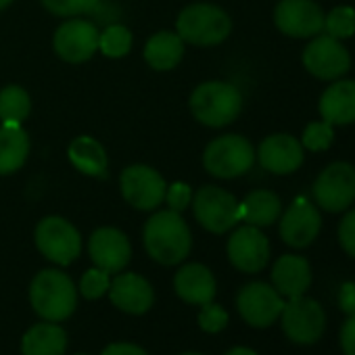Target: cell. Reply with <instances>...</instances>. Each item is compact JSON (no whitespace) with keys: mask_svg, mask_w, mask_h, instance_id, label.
Segmentation results:
<instances>
[{"mask_svg":"<svg viewBox=\"0 0 355 355\" xmlns=\"http://www.w3.org/2000/svg\"><path fill=\"white\" fill-rule=\"evenodd\" d=\"M80 355H84V353H80Z\"/></svg>","mask_w":355,"mask_h":355,"instance_id":"cell-43","label":"cell"},{"mask_svg":"<svg viewBox=\"0 0 355 355\" xmlns=\"http://www.w3.org/2000/svg\"><path fill=\"white\" fill-rule=\"evenodd\" d=\"M109 297L115 307H119L125 313H146L155 301L153 286L148 284L146 278L138 274H117L111 280L109 286Z\"/></svg>","mask_w":355,"mask_h":355,"instance_id":"cell-19","label":"cell"},{"mask_svg":"<svg viewBox=\"0 0 355 355\" xmlns=\"http://www.w3.org/2000/svg\"><path fill=\"white\" fill-rule=\"evenodd\" d=\"M340 347L345 355H355V315H349L340 326Z\"/></svg>","mask_w":355,"mask_h":355,"instance_id":"cell-37","label":"cell"},{"mask_svg":"<svg viewBox=\"0 0 355 355\" xmlns=\"http://www.w3.org/2000/svg\"><path fill=\"white\" fill-rule=\"evenodd\" d=\"M184 57V40L173 32H159L148 38L144 46L146 63L157 71H169L178 67Z\"/></svg>","mask_w":355,"mask_h":355,"instance_id":"cell-25","label":"cell"},{"mask_svg":"<svg viewBox=\"0 0 355 355\" xmlns=\"http://www.w3.org/2000/svg\"><path fill=\"white\" fill-rule=\"evenodd\" d=\"M109 286H111V274H107L105 270L101 268H92L88 270L82 280H80V293L86 297V299H101L103 295L109 293Z\"/></svg>","mask_w":355,"mask_h":355,"instance_id":"cell-33","label":"cell"},{"mask_svg":"<svg viewBox=\"0 0 355 355\" xmlns=\"http://www.w3.org/2000/svg\"><path fill=\"white\" fill-rule=\"evenodd\" d=\"M338 243L343 251L351 257H355V209L345 214V218L338 224Z\"/></svg>","mask_w":355,"mask_h":355,"instance_id":"cell-36","label":"cell"},{"mask_svg":"<svg viewBox=\"0 0 355 355\" xmlns=\"http://www.w3.org/2000/svg\"><path fill=\"white\" fill-rule=\"evenodd\" d=\"M32 111L30 94L21 86H7L0 92V121L3 123H21Z\"/></svg>","mask_w":355,"mask_h":355,"instance_id":"cell-28","label":"cell"},{"mask_svg":"<svg viewBox=\"0 0 355 355\" xmlns=\"http://www.w3.org/2000/svg\"><path fill=\"white\" fill-rule=\"evenodd\" d=\"M199 326L205 330V332H222L226 326H228V311L209 301L205 305H201V311H199Z\"/></svg>","mask_w":355,"mask_h":355,"instance_id":"cell-34","label":"cell"},{"mask_svg":"<svg viewBox=\"0 0 355 355\" xmlns=\"http://www.w3.org/2000/svg\"><path fill=\"white\" fill-rule=\"evenodd\" d=\"M67 347V334L57 322L34 324L21 340L24 355H63Z\"/></svg>","mask_w":355,"mask_h":355,"instance_id":"cell-24","label":"cell"},{"mask_svg":"<svg viewBox=\"0 0 355 355\" xmlns=\"http://www.w3.org/2000/svg\"><path fill=\"white\" fill-rule=\"evenodd\" d=\"M146 253L161 266L182 263L191 253L193 236L180 214L171 209L157 211L144 226Z\"/></svg>","mask_w":355,"mask_h":355,"instance_id":"cell-1","label":"cell"},{"mask_svg":"<svg viewBox=\"0 0 355 355\" xmlns=\"http://www.w3.org/2000/svg\"><path fill=\"white\" fill-rule=\"evenodd\" d=\"M320 228H322L320 211L305 197L295 199L291 207L284 211V216L280 218V236L293 249L309 247L318 239Z\"/></svg>","mask_w":355,"mask_h":355,"instance_id":"cell-16","label":"cell"},{"mask_svg":"<svg viewBox=\"0 0 355 355\" xmlns=\"http://www.w3.org/2000/svg\"><path fill=\"white\" fill-rule=\"evenodd\" d=\"M193 209L197 222L214 234H224L241 222L239 201L220 187L199 189L193 197Z\"/></svg>","mask_w":355,"mask_h":355,"instance_id":"cell-8","label":"cell"},{"mask_svg":"<svg viewBox=\"0 0 355 355\" xmlns=\"http://www.w3.org/2000/svg\"><path fill=\"white\" fill-rule=\"evenodd\" d=\"M173 288L182 301L191 305H205L216 297V278L203 263H187L178 270Z\"/></svg>","mask_w":355,"mask_h":355,"instance_id":"cell-20","label":"cell"},{"mask_svg":"<svg viewBox=\"0 0 355 355\" xmlns=\"http://www.w3.org/2000/svg\"><path fill=\"white\" fill-rule=\"evenodd\" d=\"M284 303V297L266 282H249L236 295L239 313L253 328L272 326L280 318Z\"/></svg>","mask_w":355,"mask_h":355,"instance_id":"cell-11","label":"cell"},{"mask_svg":"<svg viewBox=\"0 0 355 355\" xmlns=\"http://www.w3.org/2000/svg\"><path fill=\"white\" fill-rule=\"evenodd\" d=\"M103 0H42L46 11L59 17H76L94 13L101 7Z\"/></svg>","mask_w":355,"mask_h":355,"instance_id":"cell-31","label":"cell"},{"mask_svg":"<svg viewBox=\"0 0 355 355\" xmlns=\"http://www.w3.org/2000/svg\"><path fill=\"white\" fill-rule=\"evenodd\" d=\"M280 318H282V330H284L286 338L293 340L295 345L318 343L326 328L324 307L305 295L286 299Z\"/></svg>","mask_w":355,"mask_h":355,"instance_id":"cell-7","label":"cell"},{"mask_svg":"<svg viewBox=\"0 0 355 355\" xmlns=\"http://www.w3.org/2000/svg\"><path fill=\"white\" fill-rule=\"evenodd\" d=\"M228 259L230 263L245 272L257 274L270 261V241L257 226H241L228 239Z\"/></svg>","mask_w":355,"mask_h":355,"instance_id":"cell-13","label":"cell"},{"mask_svg":"<svg viewBox=\"0 0 355 355\" xmlns=\"http://www.w3.org/2000/svg\"><path fill=\"white\" fill-rule=\"evenodd\" d=\"M338 305L347 315H355V282H345L338 291Z\"/></svg>","mask_w":355,"mask_h":355,"instance_id":"cell-38","label":"cell"},{"mask_svg":"<svg viewBox=\"0 0 355 355\" xmlns=\"http://www.w3.org/2000/svg\"><path fill=\"white\" fill-rule=\"evenodd\" d=\"M324 30L336 40H347L355 34V11L351 7H336L324 17Z\"/></svg>","mask_w":355,"mask_h":355,"instance_id":"cell-30","label":"cell"},{"mask_svg":"<svg viewBox=\"0 0 355 355\" xmlns=\"http://www.w3.org/2000/svg\"><path fill=\"white\" fill-rule=\"evenodd\" d=\"M272 286L284 297L295 299L311 286L309 261L301 255H282L272 268Z\"/></svg>","mask_w":355,"mask_h":355,"instance_id":"cell-21","label":"cell"},{"mask_svg":"<svg viewBox=\"0 0 355 355\" xmlns=\"http://www.w3.org/2000/svg\"><path fill=\"white\" fill-rule=\"evenodd\" d=\"M98 51L109 59H121L132 51V32L119 24L103 30L98 36Z\"/></svg>","mask_w":355,"mask_h":355,"instance_id":"cell-29","label":"cell"},{"mask_svg":"<svg viewBox=\"0 0 355 355\" xmlns=\"http://www.w3.org/2000/svg\"><path fill=\"white\" fill-rule=\"evenodd\" d=\"M165 203L169 205L171 211L182 214L193 203V191H191V187L184 184V182H173L165 191Z\"/></svg>","mask_w":355,"mask_h":355,"instance_id":"cell-35","label":"cell"},{"mask_svg":"<svg viewBox=\"0 0 355 355\" xmlns=\"http://www.w3.org/2000/svg\"><path fill=\"white\" fill-rule=\"evenodd\" d=\"M303 65L318 80H338L349 71L351 57L343 40L318 34L303 51Z\"/></svg>","mask_w":355,"mask_h":355,"instance_id":"cell-12","label":"cell"},{"mask_svg":"<svg viewBox=\"0 0 355 355\" xmlns=\"http://www.w3.org/2000/svg\"><path fill=\"white\" fill-rule=\"evenodd\" d=\"M239 214H241V222L263 228V226H272L280 218L282 203L278 195H274L272 191H253L251 195H247L243 203H239Z\"/></svg>","mask_w":355,"mask_h":355,"instance_id":"cell-27","label":"cell"},{"mask_svg":"<svg viewBox=\"0 0 355 355\" xmlns=\"http://www.w3.org/2000/svg\"><path fill=\"white\" fill-rule=\"evenodd\" d=\"M226 355H257V353L253 349H249V347H234Z\"/></svg>","mask_w":355,"mask_h":355,"instance_id":"cell-40","label":"cell"},{"mask_svg":"<svg viewBox=\"0 0 355 355\" xmlns=\"http://www.w3.org/2000/svg\"><path fill=\"white\" fill-rule=\"evenodd\" d=\"M36 247L46 259L69 266L82 253V236L67 220L51 216L36 226Z\"/></svg>","mask_w":355,"mask_h":355,"instance_id":"cell-9","label":"cell"},{"mask_svg":"<svg viewBox=\"0 0 355 355\" xmlns=\"http://www.w3.org/2000/svg\"><path fill=\"white\" fill-rule=\"evenodd\" d=\"M255 163V148L253 144L239 134H226L211 140L203 153L205 169L222 178V180H232L243 173H247Z\"/></svg>","mask_w":355,"mask_h":355,"instance_id":"cell-5","label":"cell"},{"mask_svg":"<svg viewBox=\"0 0 355 355\" xmlns=\"http://www.w3.org/2000/svg\"><path fill=\"white\" fill-rule=\"evenodd\" d=\"M30 301L46 322H63L76 311L78 293L71 278L61 270H42L32 280Z\"/></svg>","mask_w":355,"mask_h":355,"instance_id":"cell-2","label":"cell"},{"mask_svg":"<svg viewBox=\"0 0 355 355\" xmlns=\"http://www.w3.org/2000/svg\"><path fill=\"white\" fill-rule=\"evenodd\" d=\"M119 189L125 203L140 211H153L165 201L167 184L157 169L136 163L121 171Z\"/></svg>","mask_w":355,"mask_h":355,"instance_id":"cell-10","label":"cell"},{"mask_svg":"<svg viewBox=\"0 0 355 355\" xmlns=\"http://www.w3.org/2000/svg\"><path fill=\"white\" fill-rule=\"evenodd\" d=\"M182 355H201V353H182Z\"/></svg>","mask_w":355,"mask_h":355,"instance_id":"cell-42","label":"cell"},{"mask_svg":"<svg viewBox=\"0 0 355 355\" xmlns=\"http://www.w3.org/2000/svg\"><path fill=\"white\" fill-rule=\"evenodd\" d=\"M232 32L230 15L207 3L187 7L175 21V34L195 46H216L224 42Z\"/></svg>","mask_w":355,"mask_h":355,"instance_id":"cell-4","label":"cell"},{"mask_svg":"<svg viewBox=\"0 0 355 355\" xmlns=\"http://www.w3.org/2000/svg\"><path fill=\"white\" fill-rule=\"evenodd\" d=\"M334 140V125H330L328 121H313L305 128L303 132V138H301V144L303 148L307 150H313V153H320V150H326L330 148Z\"/></svg>","mask_w":355,"mask_h":355,"instance_id":"cell-32","label":"cell"},{"mask_svg":"<svg viewBox=\"0 0 355 355\" xmlns=\"http://www.w3.org/2000/svg\"><path fill=\"white\" fill-rule=\"evenodd\" d=\"M259 165L278 175L293 173L303 163V144L291 134H272L255 150Z\"/></svg>","mask_w":355,"mask_h":355,"instance_id":"cell-18","label":"cell"},{"mask_svg":"<svg viewBox=\"0 0 355 355\" xmlns=\"http://www.w3.org/2000/svg\"><path fill=\"white\" fill-rule=\"evenodd\" d=\"M103 355H148V353L132 343H113L103 351Z\"/></svg>","mask_w":355,"mask_h":355,"instance_id":"cell-39","label":"cell"},{"mask_svg":"<svg viewBox=\"0 0 355 355\" xmlns=\"http://www.w3.org/2000/svg\"><path fill=\"white\" fill-rule=\"evenodd\" d=\"M313 201L328 214H340L355 201V167L334 161L320 171L313 182Z\"/></svg>","mask_w":355,"mask_h":355,"instance_id":"cell-6","label":"cell"},{"mask_svg":"<svg viewBox=\"0 0 355 355\" xmlns=\"http://www.w3.org/2000/svg\"><path fill=\"white\" fill-rule=\"evenodd\" d=\"M324 11L311 0H280L274 9L276 28L291 38H311L324 30Z\"/></svg>","mask_w":355,"mask_h":355,"instance_id":"cell-14","label":"cell"},{"mask_svg":"<svg viewBox=\"0 0 355 355\" xmlns=\"http://www.w3.org/2000/svg\"><path fill=\"white\" fill-rule=\"evenodd\" d=\"M320 115L330 125L355 121V80H336L320 98Z\"/></svg>","mask_w":355,"mask_h":355,"instance_id":"cell-22","label":"cell"},{"mask_svg":"<svg viewBox=\"0 0 355 355\" xmlns=\"http://www.w3.org/2000/svg\"><path fill=\"white\" fill-rule=\"evenodd\" d=\"M30 155V136L21 123L0 125V175L15 173Z\"/></svg>","mask_w":355,"mask_h":355,"instance_id":"cell-23","label":"cell"},{"mask_svg":"<svg viewBox=\"0 0 355 355\" xmlns=\"http://www.w3.org/2000/svg\"><path fill=\"white\" fill-rule=\"evenodd\" d=\"M11 3H13V0H0V11H5Z\"/></svg>","mask_w":355,"mask_h":355,"instance_id":"cell-41","label":"cell"},{"mask_svg":"<svg viewBox=\"0 0 355 355\" xmlns=\"http://www.w3.org/2000/svg\"><path fill=\"white\" fill-rule=\"evenodd\" d=\"M243 109V94L228 82H205L191 94V111L197 121L209 128H224L232 123Z\"/></svg>","mask_w":355,"mask_h":355,"instance_id":"cell-3","label":"cell"},{"mask_svg":"<svg viewBox=\"0 0 355 355\" xmlns=\"http://www.w3.org/2000/svg\"><path fill=\"white\" fill-rule=\"evenodd\" d=\"M98 28L86 19L65 21L53 38L55 53L67 63H84L98 51Z\"/></svg>","mask_w":355,"mask_h":355,"instance_id":"cell-15","label":"cell"},{"mask_svg":"<svg viewBox=\"0 0 355 355\" xmlns=\"http://www.w3.org/2000/svg\"><path fill=\"white\" fill-rule=\"evenodd\" d=\"M88 253L96 268L107 274H119L132 257V247L128 236L117 228H98L88 241Z\"/></svg>","mask_w":355,"mask_h":355,"instance_id":"cell-17","label":"cell"},{"mask_svg":"<svg viewBox=\"0 0 355 355\" xmlns=\"http://www.w3.org/2000/svg\"><path fill=\"white\" fill-rule=\"evenodd\" d=\"M67 155L78 171L92 175V178L107 175V153H105V146L96 138L92 136L73 138L67 148Z\"/></svg>","mask_w":355,"mask_h":355,"instance_id":"cell-26","label":"cell"}]
</instances>
